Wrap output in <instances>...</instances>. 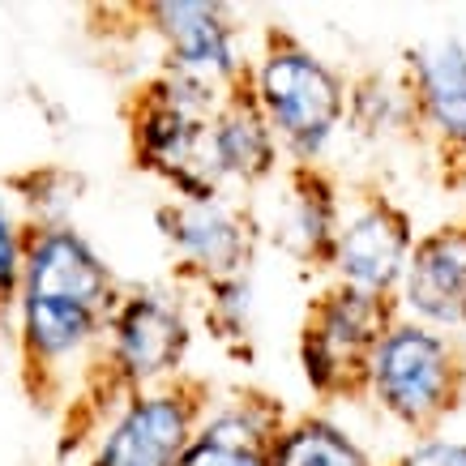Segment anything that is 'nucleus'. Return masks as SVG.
Masks as SVG:
<instances>
[{
  "instance_id": "nucleus-1",
  "label": "nucleus",
  "mask_w": 466,
  "mask_h": 466,
  "mask_svg": "<svg viewBox=\"0 0 466 466\" xmlns=\"http://www.w3.org/2000/svg\"><path fill=\"white\" fill-rule=\"evenodd\" d=\"M125 287L77 223H22V283L14 304L17 385L30 410L60 415L103 339Z\"/></svg>"
},
{
  "instance_id": "nucleus-2",
  "label": "nucleus",
  "mask_w": 466,
  "mask_h": 466,
  "mask_svg": "<svg viewBox=\"0 0 466 466\" xmlns=\"http://www.w3.org/2000/svg\"><path fill=\"white\" fill-rule=\"evenodd\" d=\"M188 347H193V321L180 296L158 287H125L103 325L99 347L86 360L82 381L56 415L60 462L90 450L103 424L128 398L180 377Z\"/></svg>"
},
{
  "instance_id": "nucleus-3",
  "label": "nucleus",
  "mask_w": 466,
  "mask_h": 466,
  "mask_svg": "<svg viewBox=\"0 0 466 466\" xmlns=\"http://www.w3.org/2000/svg\"><path fill=\"white\" fill-rule=\"evenodd\" d=\"M218 103L223 90L193 82L184 73H146L120 103L133 167L167 184L176 201L236 198L223 188L210 158V120Z\"/></svg>"
},
{
  "instance_id": "nucleus-4",
  "label": "nucleus",
  "mask_w": 466,
  "mask_h": 466,
  "mask_svg": "<svg viewBox=\"0 0 466 466\" xmlns=\"http://www.w3.org/2000/svg\"><path fill=\"white\" fill-rule=\"evenodd\" d=\"M248 82L283 163H325L334 137L347 128V73L334 69L291 26L269 22L261 26Z\"/></svg>"
},
{
  "instance_id": "nucleus-5",
  "label": "nucleus",
  "mask_w": 466,
  "mask_h": 466,
  "mask_svg": "<svg viewBox=\"0 0 466 466\" xmlns=\"http://www.w3.org/2000/svg\"><path fill=\"white\" fill-rule=\"evenodd\" d=\"M364 398L410 437H437L466 402V351L453 334L398 317L368 360Z\"/></svg>"
},
{
  "instance_id": "nucleus-6",
  "label": "nucleus",
  "mask_w": 466,
  "mask_h": 466,
  "mask_svg": "<svg viewBox=\"0 0 466 466\" xmlns=\"http://www.w3.org/2000/svg\"><path fill=\"white\" fill-rule=\"evenodd\" d=\"M398 321L394 299L364 296L355 287L329 283L304 304L299 321V372L321 402H360L368 360L390 325Z\"/></svg>"
},
{
  "instance_id": "nucleus-7",
  "label": "nucleus",
  "mask_w": 466,
  "mask_h": 466,
  "mask_svg": "<svg viewBox=\"0 0 466 466\" xmlns=\"http://www.w3.org/2000/svg\"><path fill=\"white\" fill-rule=\"evenodd\" d=\"M214 398L210 377L184 368L180 377L128 398L86 450V466H180Z\"/></svg>"
},
{
  "instance_id": "nucleus-8",
  "label": "nucleus",
  "mask_w": 466,
  "mask_h": 466,
  "mask_svg": "<svg viewBox=\"0 0 466 466\" xmlns=\"http://www.w3.org/2000/svg\"><path fill=\"white\" fill-rule=\"evenodd\" d=\"M158 236L176 261V287L198 291L227 279H253V261L261 248V218L244 198L176 201L167 198L155 210Z\"/></svg>"
},
{
  "instance_id": "nucleus-9",
  "label": "nucleus",
  "mask_w": 466,
  "mask_h": 466,
  "mask_svg": "<svg viewBox=\"0 0 466 466\" xmlns=\"http://www.w3.org/2000/svg\"><path fill=\"white\" fill-rule=\"evenodd\" d=\"M398 73L410 99V137L441 167L445 188H466V43L458 35L415 43Z\"/></svg>"
},
{
  "instance_id": "nucleus-10",
  "label": "nucleus",
  "mask_w": 466,
  "mask_h": 466,
  "mask_svg": "<svg viewBox=\"0 0 466 466\" xmlns=\"http://www.w3.org/2000/svg\"><path fill=\"white\" fill-rule=\"evenodd\" d=\"M410 248H415V218L385 184L360 180L342 193L339 240L329 257L334 283L377 299H394Z\"/></svg>"
},
{
  "instance_id": "nucleus-11",
  "label": "nucleus",
  "mask_w": 466,
  "mask_h": 466,
  "mask_svg": "<svg viewBox=\"0 0 466 466\" xmlns=\"http://www.w3.org/2000/svg\"><path fill=\"white\" fill-rule=\"evenodd\" d=\"M137 30L158 39V69L184 73L214 90L236 86L253 60L244 56V30L227 5L214 0H146L120 5Z\"/></svg>"
},
{
  "instance_id": "nucleus-12",
  "label": "nucleus",
  "mask_w": 466,
  "mask_h": 466,
  "mask_svg": "<svg viewBox=\"0 0 466 466\" xmlns=\"http://www.w3.org/2000/svg\"><path fill=\"white\" fill-rule=\"evenodd\" d=\"M274 180H279V201L269 223H261V236H269L299 269L329 274L342 218L339 176L325 163H283Z\"/></svg>"
},
{
  "instance_id": "nucleus-13",
  "label": "nucleus",
  "mask_w": 466,
  "mask_h": 466,
  "mask_svg": "<svg viewBox=\"0 0 466 466\" xmlns=\"http://www.w3.org/2000/svg\"><path fill=\"white\" fill-rule=\"evenodd\" d=\"M394 309L437 334L466 329V214L415 236Z\"/></svg>"
},
{
  "instance_id": "nucleus-14",
  "label": "nucleus",
  "mask_w": 466,
  "mask_h": 466,
  "mask_svg": "<svg viewBox=\"0 0 466 466\" xmlns=\"http://www.w3.org/2000/svg\"><path fill=\"white\" fill-rule=\"evenodd\" d=\"M287 420L291 410L283 407V398L257 385H244L223 402L214 398L180 466H269L274 437L283 432Z\"/></svg>"
},
{
  "instance_id": "nucleus-15",
  "label": "nucleus",
  "mask_w": 466,
  "mask_h": 466,
  "mask_svg": "<svg viewBox=\"0 0 466 466\" xmlns=\"http://www.w3.org/2000/svg\"><path fill=\"white\" fill-rule=\"evenodd\" d=\"M210 158L218 167L227 193H257L261 184H269L283 171V150L274 142V128L261 116L253 99V82L244 73L236 86L223 90V103L210 120Z\"/></svg>"
},
{
  "instance_id": "nucleus-16",
  "label": "nucleus",
  "mask_w": 466,
  "mask_h": 466,
  "mask_svg": "<svg viewBox=\"0 0 466 466\" xmlns=\"http://www.w3.org/2000/svg\"><path fill=\"white\" fill-rule=\"evenodd\" d=\"M347 128L364 142L410 137V99L402 73L360 69L347 77Z\"/></svg>"
},
{
  "instance_id": "nucleus-17",
  "label": "nucleus",
  "mask_w": 466,
  "mask_h": 466,
  "mask_svg": "<svg viewBox=\"0 0 466 466\" xmlns=\"http://www.w3.org/2000/svg\"><path fill=\"white\" fill-rule=\"evenodd\" d=\"M269 466H377V462L329 415L304 410V415H291L283 424V432L274 437Z\"/></svg>"
},
{
  "instance_id": "nucleus-18",
  "label": "nucleus",
  "mask_w": 466,
  "mask_h": 466,
  "mask_svg": "<svg viewBox=\"0 0 466 466\" xmlns=\"http://www.w3.org/2000/svg\"><path fill=\"white\" fill-rule=\"evenodd\" d=\"M193 299L201 304V317L210 325L214 342H223L231 355H248V339H253V279H227V283L198 287Z\"/></svg>"
},
{
  "instance_id": "nucleus-19",
  "label": "nucleus",
  "mask_w": 466,
  "mask_h": 466,
  "mask_svg": "<svg viewBox=\"0 0 466 466\" xmlns=\"http://www.w3.org/2000/svg\"><path fill=\"white\" fill-rule=\"evenodd\" d=\"M9 188L17 193V201L26 206L22 223H73L69 214L82 198L86 180L69 167H30L22 176H9Z\"/></svg>"
},
{
  "instance_id": "nucleus-20",
  "label": "nucleus",
  "mask_w": 466,
  "mask_h": 466,
  "mask_svg": "<svg viewBox=\"0 0 466 466\" xmlns=\"http://www.w3.org/2000/svg\"><path fill=\"white\" fill-rule=\"evenodd\" d=\"M22 283V218L0 198V329L9 325Z\"/></svg>"
},
{
  "instance_id": "nucleus-21",
  "label": "nucleus",
  "mask_w": 466,
  "mask_h": 466,
  "mask_svg": "<svg viewBox=\"0 0 466 466\" xmlns=\"http://www.w3.org/2000/svg\"><path fill=\"white\" fill-rule=\"evenodd\" d=\"M385 466H466V441H453V437L415 441L410 450H402L394 462Z\"/></svg>"
}]
</instances>
